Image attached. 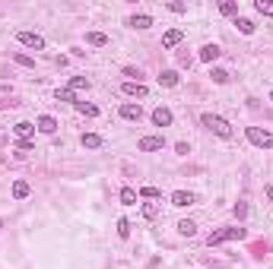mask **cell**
Here are the masks:
<instances>
[{
    "mask_svg": "<svg viewBox=\"0 0 273 269\" xmlns=\"http://www.w3.org/2000/svg\"><path fill=\"white\" fill-rule=\"evenodd\" d=\"M242 238H248V231H245L242 225H235V228H219V231H213L210 238H206V244L219 247V244H225V241H242Z\"/></svg>",
    "mask_w": 273,
    "mask_h": 269,
    "instance_id": "cell-1",
    "label": "cell"
},
{
    "mask_svg": "<svg viewBox=\"0 0 273 269\" xmlns=\"http://www.w3.org/2000/svg\"><path fill=\"white\" fill-rule=\"evenodd\" d=\"M200 124L206 127V130H213L216 136L232 139V124H229L225 117H219V114H203V117H200Z\"/></svg>",
    "mask_w": 273,
    "mask_h": 269,
    "instance_id": "cell-2",
    "label": "cell"
},
{
    "mask_svg": "<svg viewBox=\"0 0 273 269\" xmlns=\"http://www.w3.org/2000/svg\"><path fill=\"white\" fill-rule=\"evenodd\" d=\"M245 136H248V143L257 146V149H273V133H270V130H261V127H248V130H245Z\"/></svg>",
    "mask_w": 273,
    "mask_h": 269,
    "instance_id": "cell-3",
    "label": "cell"
},
{
    "mask_svg": "<svg viewBox=\"0 0 273 269\" xmlns=\"http://www.w3.org/2000/svg\"><path fill=\"white\" fill-rule=\"evenodd\" d=\"M121 92L127 98H146V95H149V89H146L143 83H137V79H127V83L121 86Z\"/></svg>",
    "mask_w": 273,
    "mask_h": 269,
    "instance_id": "cell-4",
    "label": "cell"
},
{
    "mask_svg": "<svg viewBox=\"0 0 273 269\" xmlns=\"http://www.w3.org/2000/svg\"><path fill=\"white\" fill-rule=\"evenodd\" d=\"M16 42H19V45H25V48H35V51H42V48H45V38L38 35V32H19Z\"/></svg>",
    "mask_w": 273,
    "mask_h": 269,
    "instance_id": "cell-5",
    "label": "cell"
},
{
    "mask_svg": "<svg viewBox=\"0 0 273 269\" xmlns=\"http://www.w3.org/2000/svg\"><path fill=\"white\" fill-rule=\"evenodd\" d=\"M197 197L191 190H175L172 193V206H178V209H188V206H194Z\"/></svg>",
    "mask_w": 273,
    "mask_h": 269,
    "instance_id": "cell-6",
    "label": "cell"
},
{
    "mask_svg": "<svg viewBox=\"0 0 273 269\" xmlns=\"http://www.w3.org/2000/svg\"><path fill=\"white\" fill-rule=\"evenodd\" d=\"M137 149L140 152H159V149H165V139L162 136H143L137 143Z\"/></svg>",
    "mask_w": 273,
    "mask_h": 269,
    "instance_id": "cell-7",
    "label": "cell"
},
{
    "mask_svg": "<svg viewBox=\"0 0 273 269\" xmlns=\"http://www.w3.org/2000/svg\"><path fill=\"white\" fill-rule=\"evenodd\" d=\"M152 124H156V127H172V111H169V108H162V105L152 108Z\"/></svg>",
    "mask_w": 273,
    "mask_h": 269,
    "instance_id": "cell-8",
    "label": "cell"
},
{
    "mask_svg": "<svg viewBox=\"0 0 273 269\" xmlns=\"http://www.w3.org/2000/svg\"><path fill=\"white\" fill-rule=\"evenodd\" d=\"M181 38H184L181 29H169V32L162 35V48H178V45H181Z\"/></svg>",
    "mask_w": 273,
    "mask_h": 269,
    "instance_id": "cell-9",
    "label": "cell"
},
{
    "mask_svg": "<svg viewBox=\"0 0 273 269\" xmlns=\"http://www.w3.org/2000/svg\"><path fill=\"white\" fill-rule=\"evenodd\" d=\"M35 130H38V133H48V136H51V133L57 130V120L51 117V114H42V117H38V124H35Z\"/></svg>",
    "mask_w": 273,
    "mask_h": 269,
    "instance_id": "cell-10",
    "label": "cell"
},
{
    "mask_svg": "<svg viewBox=\"0 0 273 269\" xmlns=\"http://www.w3.org/2000/svg\"><path fill=\"white\" fill-rule=\"evenodd\" d=\"M219 54H223L219 45H203V48H200V60H203V64H213V60H219Z\"/></svg>",
    "mask_w": 273,
    "mask_h": 269,
    "instance_id": "cell-11",
    "label": "cell"
},
{
    "mask_svg": "<svg viewBox=\"0 0 273 269\" xmlns=\"http://www.w3.org/2000/svg\"><path fill=\"white\" fill-rule=\"evenodd\" d=\"M13 133H16L19 139H29L32 133H35V124H32V120H19V124L13 127Z\"/></svg>",
    "mask_w": 273,
    "mask_h": 269,
    "instance_id": "cell-12",
    "label": "cell"
},
{
    "mask_svg": "<svg viewBox=\"0 0 273 269\" xmlns=\"http://www.w3.org/2000/svg\"><path fill=\"white\" fill-rule=\"evenodd\" d=\"M121 117L124 120H140V117H143V108H140V105H121Z\"/></svg>",
    "mask_w": 273,
    "mask_h": 269,
    "instance_id": "cell-13",
    "label": "cell"
},
{
    "mask_svg": "<svg viewBox=\"0 0 273 269\" xmlns=\"http://www.w3.org/2000/svg\"><path fill=\"white\" fill-rule=\"evenodd\" d=\"M86 45H92V48H105V45H108V35H105V32H86Z\"/></svg>",
    "mask_w": 273,
    "mask_h": 269,
    "instance_id": "cell-14",
    "label": "cell"
},
{
    "mask_svg": "<svg viewBox=\"0 0 273 269\" xmlns=\"http://www.w3.org/2000/svg\"><path fill=\"white\" fill-rule=\"evenodd\" d=\"M159 86L175 89V86H178V73H175V70H162V73H159Z\"/></svg>",
    "mask_w": 273,
    "mask_h": 269,
    "instance_id": "cell-15",
    "label": "cell"
},
{
    "mask_svg": "<svg viewBox=\"0 0 273 269\" xmlns=\"http://www.w3.org/2000/svg\"><path fill=\"white\" fill-rule=\"evenodd\" d=\"M127 25H134V29H149V25H152V16H146V13H137V16L127 19Z\"/></svg>",
    "mask_w": 273,
    "mask_h": 269,
    "instance_id": "cell-16",
    "label": "cell"
},
{
    "mask_svg": "<svg viewBox=\"0 0 273 269\" xmlns=\"http://www.w3.org/2000/svg\"><path fill=\"white\" fill-rule=\"evenodd\" d=\"M178 234H184V238H194V234H197V222L181 219V222H178Z\"/></svg>",
    "mask_w": 273,
    "mask_h": 269,
    "instance_id": "cell-17",
    "label": "cell"
},
{
    "mask_svg": "<svg viewBox=\"0 0 273 269\" xmlns=\"http://www.w3.org/2000/svg\"><path fill=\"white\" fill-rule=\"evenodd\" d=\"M79 143H83L86 149H102V136H99V133H83Z\"/></svg>",
    "mask_w": 273,
    "mask_h": 269,
    "instance_id": "cell-18",
    "label": "cell"
},
{
    "mask_svg": "<svg viewBox=\"0 0 273 269\" xmlns=\"http://www.w3.org/2000/svg\"><path fill=\"white\" fill-rule=\"evenodd\" d=\"M73 108H76L79 114H86V117H99V108H96V105H89V102H76Z\"/></svg>",
    "mask_w": 273,
    "mask_h": 269,
    "instance_id": "cell-19",
    "label": "cell"
},
{
    "mask_svg": "<svg viewBox=\"0 0 273 269\" xmlns=\"http://www.w3.org/2000/svg\"><path fill=\"white\" fill-rule=\"evenodd\" d=\"M29 197V184H25V180H16V184H13V200H25Z\"/></svg>",
    "mask_w": 273,
    "mask_h": 269,
    "instance_id": "cell-20",
    "label": "cell"
},
{
    "mask_svg": "<svg viewBox=\"0 0 273 269\" xmlns=\"http://www.w3.org/2000/svg\"><path fill=\"white\" fill-rule=\"evenodd\" d=\"M67 89H70V92H83V89H89V79H86V76H73Z\"/></svg>",
    "mask_w": 273,
    "mask_h": 269,
    "instance_id": "cell-21",
    "label": "cell"
},
{
    "mask_svg": "<svg viewBox=\"0 0 273 269\" xmlns=\"http://www.w3.org/2000/svg\"><path fill=\"white\" fill-rule=\"evenodd\" d=\"M219 13H223V16H235L238 3H235V0H223V3H219Z\"/></svg>",
    "mask_w": 273,
    "mask_h": 269,
    "instance_id": "cell-22",
    "label": "cell"
},
{
    "mask_svg": "<svg viewBox=\"0 0 273 269\" xmlns=\"http://www.w3.org/2000/svg\"><path fill=\"white\" fill-rule=\"evenodd\" d=\"M210 76H213V83H216V86H225V83H229V73H225V70H219V67H213V70H210Z\"/></svg>",
    "mask_w": 273,
    "mask_h": 269,
    "instance_id": "cell-23",
    "label": "cell"
},
{
    "mask_svg": "<svg viewBox=\"0 0 273 269\" xmlns=\"http://www.w3.org/2000/svg\"><path fill=\"white\" fill-rule=\"evenodd\" d=\"M235 25H238V32H242V35H251V32H254V22H251V19H245V16H238Z\"/></svg>",
    "mask_w": 273,
    "mask_h": 269,
    "instance_id": "cell-24",
    "label": "cell"
},
{
    "mask_svg": "<svg viewBox=\"0 0 273 269\" xmlns=\"http://www.w3.org/2000/svg\"><path fill=\"white\" fill-rule=\"evenodd\" d=\"M121 203L124 206H134L137 203V190H134V187H124V190H121Z\"/></svg>",
    "mask_w": 273,
    "mask_h": 269,
    "instance_id": "cell-25",
    "label": "cell"
},
{
    "mask_svg": "<svg viewBox=\"0 0 273 269\" xmlns=\"http://www.w3.org/2000/svg\"><path fill=\"white\" fill-rule=\"evenodd\" d=\"M254 10L261 13V16H273V0H257Z\"/></svg>",
    "mask_w": 273,
    "mask_h": 269,
    "instance_id": "cell-26",
    "label": "cell"
},
{
    "mask_svg": "<svg viewBox=\"0 0 273 269\" xmlns=\"http://www.w3.org/2000/svg\"><path fill=\"white\" fill-rule=\"evenodd\" d=\"M140 197H143V200H159L162 193H159L156 187H140Z\"/></svg>",
    "mask_w": 273,
    "mask_h": 269,
    "instance_id": "cell-27",
    "label": "cell"
},
{
    "mask_svg": "<svg viewBox=\"0 0 273 269\" xmlns=\"http://www.w3.org/2000/svg\"><path fill=\"white\" fill-rule=\"evenodd\" d=\"M13 60H16V64H19V67H35V60H32V57H29V54H19V51H16V54H13Z\"/></svg>",
    "mask_w": 273,
    "mask_h": 269,
    "instance_id": "cell-28",
    "label": "cell"
},
{
    "mask_svg": "<svg viewBox=\"0 0 273 269\" xmlns=\"http://www.w3.org/2000/svg\"><path fill=\"white\" fill-rule=\"evenodd\" d=\"M54 98H57V102H73V105H76V98H73V92H70V89H57V92H54Z\"/></svg>",
    "mask_w": 273,
    "mask_h": 269,
    "instance_id": "cell-29",
    "label": "cell"
},
{
    "mask_svg": "<svg viewBox=\"0 0 273 269\" xmlns=\"http://www.w3.org/2000/svg\"><path fill=\"white\" fill-rule=\"evenodd\" d=\"M156 215H159L156 203H143V219H156Z\"/></svg>",
    "mask_w": 273,
    "mask_h": 269,
    "instance_id": "cell-30",
    "label": "cell"
},
{
    "mask_svg": "<svg viewBox=\"0 0 273 269\" xmlns=\"http://www.w3.org/2000/svg\"><path fill=\"white\" fill-rule=\"evenodd\" d=\"M130 234V222L127 219H118V238H127Z\"/></svg>",
    "mask_w": 273,
    "mask_h": 269,
    "instance_id": "cell-31",
    "label": "cell"
},
{
    "mask_svg": "<svg viewBox=\"0 0 273 269\" xmlns=\"http://www.w3.org/2000/svg\"><path fill=\"white\" fill-rule=\"evenodd\" d=\"M232 212H235V219H245V215H248V203H235Z\"/></svg>",
    "mask_w": 273,
    "mask_h": 269,
    "instance_id": "cell-32",
    "label": "cell"
},
{
    "mask_svg": "<svg viewBox=\"0 0 273 269\" xmlns=\"http://www.w3.org/2000/svg\"><path fill=\"white\" fill-rule=\"evenodd\" d=\"M16 149H19V152H32V139H19Z\"/></svg>",
    "mask_w": 273,
    "mask_h": 269,
    "instance_id": "cell-33",
    "label": "cell"
},
{
    "mask_svg": "<svg viewBox=\"0 0 273 269\" xmlns=\"http://www.w3.org/2000/svg\"><path fill=\"white\" fill-rule=\"evenodd\" d=\"M169 10H172V13H184L188 6H184V3H178V0H172V3H169Z\"/></svg>",
    "mask_w": 273,
    "mask_h": 269,
    "instance_id": "cell-34",
    "label": "cell"
},
{
    "mask_svg": "<svg viewBox=\"0 0 273 269\" xmlns=\"http://www.w3.org/2000/svg\"><path fill=\"white\" fill-rule=\"evenodd\" d=\"M175 152H178V156H188L191 146H188V143H178V146H175Z\"/></svg>",
    "mask_w": 273,
    "mask_h": 269,
    "instance_id": "cell-35",
    "label": "cell"
},
{
    "mask_svg": "<svg viewBox=\"0 0 273 269\" xmlns=\"http://www.w3.org/2000/svg\"><path fill=\"white\" fill-rule=\"evenodd\" d=\"M124 73H127V76H137V83H140V76H143L140 70H134V67H124Z\"/></svg>",
    "mask_w": 273,
    "mask_h": 269,
    "instance_id": "cell-36",
    "label": "cell"
},
{
    "mask_svg": "<svg viewBox=\"0 0 273 269\" xmlns=\"http://www.w3.org/2000/svg\"><path fill=\"white\" fill-rule=\"evenodd\" d=\"M267 197H270V203H273V184H267Z\"/></svg>",
    "mask_w": 273,
    "mask_h": 269,
    "instance_id": "cell-37",
    "label": "cell"
},
{
    "mask_svg": "<svg viewBox=\"0 0 273 269\" xmlns=\"http://www.w3.org/2000/svg\"><path fill=\"white\" fill-rule=\"evenodd\" d=\"M0 228H3V219H0Z\"/></svg>",
    "mask_w": 273,
    "mask_h": 269,
    "instance_id": "cell-38",
    "label": "cell"
},
{
    "mask_svg": "<svg viewBox=\"0 0 273 269\" xmlns=\"http://www.w3.org/2000/svg\"><path fill=\"white\" fill-rule=\"evenodd\" d=\"M270 102H273V92H270Z\"/></svg>",
    "mask_w": 273,
    "mask_h": 269,
    "instance_id": "cell-39",
    "label": "cell"
}]
</instances>
